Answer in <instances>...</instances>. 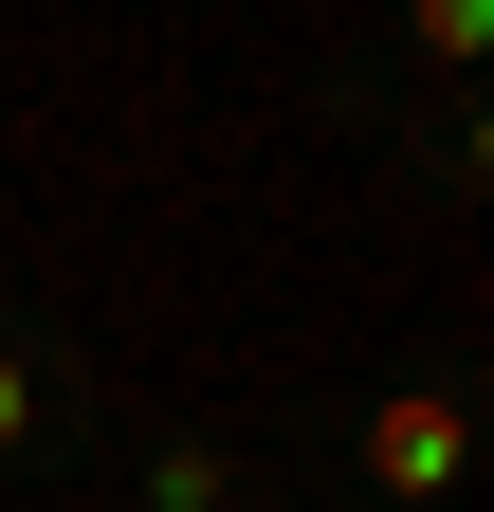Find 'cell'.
<instances>
[{"mask_svg":"<svg viewBox=\"0 0 494 512\" xmlns=\"http://www.w3.org/2000/svg\"><path fill=\"white\" fill-rule=\"evenodd\" d=\"M92 439H110L92 330L37 311V293H0V476H92Z\"/></svg>","mask_w":494,"mask_h":512,"instance_id":"cell-1","label":"cell"},{"mask_svg":"<svg viewBox=\"0 0 494 512\" xmlns=\"http://www.w3.org/2000/svg\"><path fill=\"white\" fill-rule=\"evenodd\" d=\"M330 458H348V494L366 512H458V476H476V384H385V403H348L330 421Z\"/></svg>","mask_w":494,"mask_h":512,"instance_id":"cell-2","label":"cell"},{"mask_svg":"<svg viewBox=\"0 0 494 512\" xmlns=\"http://www.w3.org/2000/svg\"><path fill=\"white\" fill-rule=\"evenodd\" d=\"M476 55H494V0H403V55H385V74L403 92H476Z\"/></svg>","mask_w":494,"mask_h":512,"instance_id":"cell-5","label":"cell"},{"mask_svg":"<svg viewBox=\"0 0 494 512\" xmlns=\"http://www.w3.org/2000/svg\"><path fill=\"white\" fill-rule=\"evenodd\" d=\"M238 512H293V494H238Z\"/></svg>","mask_w":494,"mask_h":512,"instance_id":"cell-6","label":"cell"},{"mask_svg":"<svg viewBox=\"0 0 494 512\" xmlns=\"http://www.w3.org/2000/svg\"><path fill=\"white\" fill-rule=\"evenodd\" d=\"M330 110L348 128H403V165L440 183V202H476V92H403L385 55H366V74H330Z\"/></svg>","mask_w":494,"mask_h":512,"instance_id":"cell-4","label":"cell"},{"mask_svg":"<svg viewBox=\"0 0 494 512\" xmlns=\"http://www.w3.org/2000/svg\"><path fill=\"white\" fill-rule=\"evenodd\" d=\"M74 494L92 512H238V494H275V476L238 458V421H110Z\"/></svg>","mask_w":494,"mask_h":512,"instance_id":"cell-3","label":"cell"}]
</instances>
